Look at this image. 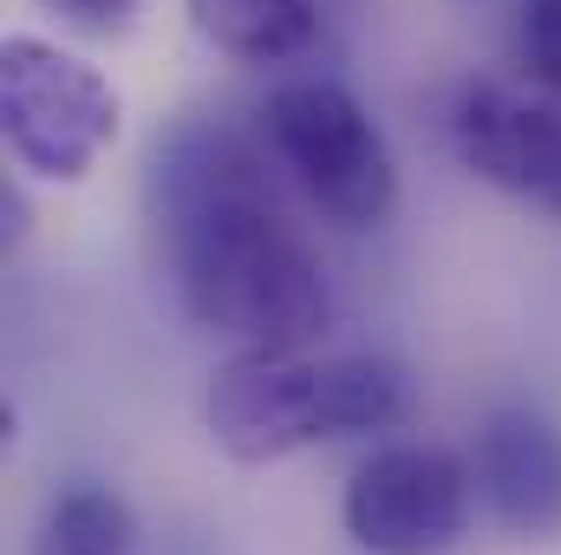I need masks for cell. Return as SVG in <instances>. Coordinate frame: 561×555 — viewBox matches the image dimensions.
Here are the masks:
<instances>
[{
    "mask_svg": "<svg viewBox=\"0 0 561 555\" xmlns=\"http://www.w3.org/2000/svg\"><path fill=\"white\" fill-rule=\"evenodd\" d=\"M150 203L196 327L236 340V353H307L333 327L327 269L280 216L268 170L242 138L190 125L157 144Z\"/></svg>",
    "mask_w": 561,
    "mask_h": 555,
    "instance_id": "obj_1",
    "label": "cell"
},
{
    "mask_svg": "<svg viewBox=\"0 0 561 555\" xmlns=\"http://www.w3.org/2000/svg\"><path fill=\"white\" fill-rule=\"evenodd\" d=\"M405 412L412 373L386 353H236L203 393V431L236 464H280L327 438L392 431Z\"/></svg>",
    "mask_w": 561,
    "mask_h": 555,
    "instance_id": "obj_2",
    "label": "cell"
},
{
    "mask_svg": "<svg viewBox=\"0 0 561 555\" xmlns=\"http://www.w3.org/2000/svg\"><path fill=\"white\" fill-rule=\"evenodd\" d=\"M262 144L300 203L333 229H373L399 203V163L379 118L340 79H287L262 99Z\"/></svg>",
    "mask_w": 561,
    "mask_h": 555,
    "instance_id": "obj_3",
    "label": "cell"
},
{
    "mask_svg": "<svg viewBox=\"0 0 561 555\" xmlns=\"http://www.w3.org/2000/svg\"><path fill=\"white\" fill-rule=\"evenodd\" d=\"M125 99L72 46L39 33H7L0 46V138L7 157L39 183H85L118 144Z\"/></svg>",
    "mask_w": 561,
    "mask_h": 555,
    "instance_id": "obj_4",
    "label": "cell"
},
{
    "mask_svg": "<svg viewBox=\"0 0 561 555\" xmlns=\"http://www.w3.org/2000/svg\"><path fill=\"white\" fill-rule=\"evenodd\" d=\"M470 503V457L444 444H379L346 477L340 523L366 555H444L463 543Z\"/></svg>",
    "mask_w": 561,
    "mask_h": 555,
    "instance_id": "obj_5",
    "label": "cell"
},
{
    "mask_svg": "<svg viewBox=\"0 0 561 555\" xmlns=\"http://www.w3.org/2000/svg\"><path fill=\"white\" fill-rule=\"evenodd\" d=\"M450 150L477 183L561 223V99L470 86L450 105Z\"/></svg>",
    "mask_w": 561,
    "mask_h": 555,
    "instance_id": "obj_6",
    "label": "cell"
},
{
    "mask_svg": "<svg viewBox=\"0 0 561 555\" xmlns=\"http://www.w3.org/2000/svg\"><path fill=\"white\" fill-rule=\"evenodd\" d=\"M477 503L523 543H561V424L536 406H496L470 438Z\"/></svg>",
    "mask_w": 561,
    "mask_h": 555,
    "instance_id": "obj_7",
    "label": "cell"
},
{
    "mask_svg": "<svg viewBox=\"0 0 561 555\" xmlns=\"http://www.w3.org/2000/svg\"><path fill=\"white\" fill-rule=\"evenodd\" d=\"M190 26L236 66H287L320 33V0H183Z\"/></svg>",
    "mask_w": 561,
    "mask_h": 555,
    "instance_id": "obj_8",
    "label": "cell"
},
{
    "mask_svg": "<svg viewBox=\"0 0 561 555\" xmlns=\"http://www.w3.org/2000/svg\"><path fill=\"white\" fill-rule=\"evenodd\" d=\"M33 555H138V517L105 484H66L33 523Z\"/></svg>",
    "mask_w": 561,
    "mask_h": 555,
    "instance_id": "obj_9",
    "label": "cell"
},
{
    "mask_svg": "<svg viewBox=\"0 0 561 555\" xmlns=\"http://www.w3.org/2000/svg\"><path fill=\"white\" fill-rule=\"evenodd\" d=\"M510 46H516L523 79H529L536 92L561 99V0H523Z\"/></svg>",
    "mask_w": 561,
    "mask_h": 555,
    "instance_id": "obj_10",
    "label": "cell"
},
{
    "mask_svg": "<svg viewBox=\"0 0 561 555\" xmlns=\"http://www.w3.org/2000/svg\"><path fill=\"white\" fill-rule=\"evenodd\" d=\"M39 7L59 13V26H72V33L118 39V33H131V20H138L144 0H39Z\"/></svg>",
    "mask_w": 561,
    "mask_h": 555,
    "instance_id": "obj_11",
    "label": "cell"
}]
</instances>
